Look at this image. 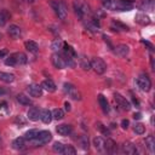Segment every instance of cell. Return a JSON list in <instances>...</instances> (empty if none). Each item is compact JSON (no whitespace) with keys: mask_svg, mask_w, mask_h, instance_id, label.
<instances>
[{"mask_svg":"<svg viewBox=\"0 0 155 155\" xmlns=\"http://www.w3.org/2000/svg\"><path fill=\"white\" fill-rule=\"evenodd\" d=\"M50 6L53 8L54 13L58 16L59 19H65L68 16V7L64 1L62 0H51Z\"/></svg>","mask_w":155,"mask_h":155,"instance_id":"6da1fadb","label":"cell"},{"mask_svg":"<svg viewBox=\"0 0 155 155\" xmlns=\"http://www.w3.org/2000/svg\"><path fill=\"white\" fill-rule=\"evenodd\" d=\"M73 7H74V11H75V15L79 18H84L86 15H88L91 12L90 5L84 0H74L73 1Z\"/></svg>","mask_w":155,"mask_h":155,"instance_id":"7a4b0ae2","label":"cell"},{"mask_svg":"<svg viewBox=\"0 0 155 155\" xmlns=\"http://www.w3.org/2000/svg\"><path fill=\"white\" fill-rule=\"evenodd\" d=\"M63 90H64V92L71 98V99H74V101H80L81 99V92L78 90V87H75L73 84H69V82H65L64 85H63Z\"/></svg>","mask_w":155,"mask_h":155,"instance_id":"3957f363","label":"cell"},{"mask_svg":"<svg viewBox=\"0 0 155 155\" xmlns=\"http://www.w3.org/2000/svg\"><path fill=\"white\" fill-rule=\"evenodd\" d=\"M91 68L97 74H103L107 70V64L101 57H94L91 59Z\"/></svg>","mask_w":155,"mask_h":155,"instance_id":"277c9868","label":"cell"},{"mask_svg":"<svg viewBox=\"0 0 155 155\" xmlns=\"http://www.w3.org/2000/svg\"><path fill=\"white\" fill-rule=\"evenodd\" d=\"M137 85H138V87H139L142 91H144V92H148V91H150V88H151V81H150V79H149V76H148L147 74H140V75L138 76V79H137Z\"/></svg>","mask_w":155,"mask_h":155,"instance_id":"5b68a950","label":"cell"},{"mask_svg":"<svg viewBox=\"0 0 155 155\" xmlns=\"http://www.w3.org/2000/svg\"><path fill=\"white\" fill-rule=\"evenodd\" d=\"M51 139H52L51 132H48V131H40V132H38V136L34 139V142H35V145H44V144H47Z\"/></svg>","mask_w":155,"mask_h":155,"instance_id":"8992f818","label":"cell"},{"mask_svg":"<svg viewBox=\"0 0 155 155\" xmlns=\"http://www.w3.org/2000/svg\"><path fill=\"white\" fill-rule=\"evenodd\" d=\"M51 62H52L53 67L57 69H64L67 67V63H65L63 54H59V53H53L51 56Z\"/></svg>","mask_w":155,"mask_h":155,"instance_id":"52a82bcc","label":"cell"},{"mask_svg":"<svg viewBox=\"0 0 155 155\" xmlns=\"http://www.w3.org/2000/svg\"><path fill=\"white\" fill-rule=\"evenodd\" d=\"M134 7L132 1L128 0H116L115 1V11H130Z\"/></svg>","mask_w":155,"mask_h":155,"instance_id":"ba28073f","label":"cell"},{"mask_svg":"<svg viewBox=\"0 0 155 155\" xmlns=\"http://www.w3.org/2000/svg\"><path fill=\"white\" fill-rule=\"evenodd\" d=\"M114 99L115 102L119 104V107H121L124 110H130L131 109V103L120 93H114Z\"/></svg>","mask_w":155,"mask_h":155,"instance_id":"9c48e42d","label":"cell"},{"mask_svg":"<svg viewBox=\"0 0 155 155\" xmlns=\"http://www.w3.org/2000/svg\"><path fill=\"white\" fill-rule=\"evenodd\" d=\"M7 33L12 39H19L22 36V29L16 24H10V27L7 29Z\"/></svg>","mask_w":155,"mask_h":155,"instance_id":"30bf717a","label":"cell"},{"mask_svg":"<svg viewBox=\"0 0 155 155\" xmlns=\"http://www.w3.org/2000/svg\"><path fill=\"white\" fill-rule=\"evenodd\" d=\"M28 92L31 97H41L42 96V87H41V85L31 84L28 86Z\"/></svg>","mask_w":155,"mask_h":155,"instance_id":"8fae6325","label":"cell"},{"mask_svg":"<svg viewBox=\"0 0 155 155\" xmlns=\"http://www.w3.org/2000/svg\"><path fill=\"white\" fill-rule=\"evenodd\" d=\"M56 131H57V133H58V134H61V136H68V134H70V133H71L73 128H71V126H70V125L62 124V125H58V126H57Z\"/></svg>","mask_w":155,"mask_h":155,"instance_id":"7c38bea8","label":"cell"},{"mask_svg":"<svg viewBox=\"0 0 155 155\" xmlns=\"http://www.w3.org/2000/svg\"><path fill=\"white\" fill-rule=\"evenodd\" d=\"M104 150H105L107 153H109V154L116 153V143H115L113 139L108 138L107 140H104Z\"/></svg>","mask_w":155,"mask_h":155,"instance_id":"4fadbf2b","label":"cell"},{"mask_svg":"<svg viewBox=\"0 0 155 155\" xmlns=\"http://www.w3.org/2000/svg\"><path fill=\"white\" fill-rule=\"evenodd\" d=\"M122 151L128 154V155H134V154H137V147L133 143L127 142V143L122 144Z\"/></svg>","mask_w":155,"mask_h":155,"instance_id":"5bb4252c","label":"cell"},{"mask_svg":"<svg viewBox=\"0 0 155 155\" xmlns=\"http://www.w3.org/2000/svg\"><path fill=\"white\" fill-rule=\"evenodd\" d=\"M115 53L119 57H126L130 53V47L127 45H125V44H121V45L115 47Z\"/></svg>","mask_w":155,"mask_h":155,"instance_id":"9a60e30c","label":"cell"},{"mask_svg":"<svg viewBox=\"0 0 155 155\" xmlns=\"http://www.w3.org/2000/svg\"><path fill=\"white\" fill-rule=\"evenodd\" d=\"M134 19H136V22L139 23L140 25H148V24L150 23V18H149V16L145 15V13H137L136 17H134Z\"/></svg>","mask_w":155,"mask_h":155,"instance_id":"2e32d148","label":"cell"},{"mask_svg":"<svg viewBox=\"0 0 155 155\" xmlns=\"http://www.w3.org/2000/svg\"><path fill=\"white\" fill-rule=\"evenodd\" d=\"M41 87H42L44 90H46L47 92H54V91L57 90L56 84H54V82H53L51 79L44 80V81H42V84H41Z\"/></svg>","mask_w":155,"mask_h":155,"instance_id":"e0dca14e","label":"cell"},{"mask_svg":"<svg viewBox=\"0 0 155 155\" xmlns=\"http://www.w3.org/2000/svg\"><path fill=\"white\" fill-rule=\"evenodd\" d=\"M98 103H99V105H101L102 110H103L105 114H108V113L110 111V107H109V103H108L107 98H105L103 94H98Z\"/></svg>","mask_w":155,"mask_h":155,"instance_id":"ac0fdd59","label":"cell"},{"mask_svg":"<svg viewBox=\"0 0 155 155\" xmlns=\"http://www.w3.org/2000/svg\"><path fill=\"white\" fill-rule=\"evenodd\" d=\"M40 119L42 120L44 124H50L52 121V113L48 109H42L40 110Z\"/></svg>","mask_w":155,"mask_h":155,"instance_id":"d6986e66","label":"cell"},{"mask_svg":"<svg viewBox=\"0 0 155 155\" xmlns=\"http://www.w3.org/2000/svg\"><path fill=\"white\" fill-rule=\"evenodd\" d=\"M27 115H28V119L30 121H38L39 117H40V110L38 108H30L28 110Z\"/></svg>","mask_w":155,"mask_h":155,"instance_id":"ffe728a7","label":"cell"},{"mask_svg":"<svg viewBox=\"0 0 155 155\" xmlns=\"http://www.w3.org/2000/svg\"><path fill=\"white\" fill-rule=\"evenodd\" d=\"M111 28L116 29V30H120V31H128V27L116 19H113L111 21Z\"/></svg>","mask_w":155,"mask_h":155,"instance_id":"44dd1931","label":"cell"},{"mask_svg":"<svg viewBox=\"0 0 155 155\" xmlns=\"http://www.w3.org/2000/svg\"><path fill=\"white\" fill-rule=\"evenodd\" d=\"M0 80L6 82V84H11L15 81V75L10 74V73H5V71H0Z\"/></svg>","mask_w":155,"mask_h":155,"instance_id":"7402d4cb","label":"cell"},{"mask_svg":"<svg viewBox=\"0 0 155 155\" xmlns=\"http://www.w3.org/2000/svg\"><path fill=\"white\" fill-rule=\"evenodd\" d=\"M25 48H27L29 52H31V53H36V52L39 51V45H38L35 41L29 40V41H25Z\"/></svg>","mask_w":155,"mask_h":155,"instance_id":"603a6c76","label":"cell"},{"mask_svg":"<svg viewBox=\"0 0 155 155\" xmlns=\"http://www.w3.org/2000/svg\"><path fill=\"white\" fill-rule=\"evenodd\" d=\"M79 61H80V67L84 70H90L91 69V61L86 56H81Z\"/></svg>","mask_w":155,"mask_h":155,"instance_id":"cb8c5ba5","label":"cell"},{"mask_svg":"<svg viewBox=\"0 0 155 155\" xmlns=\"http://www.w3.org/2000/svg\"><path fill=\"white\" fill-rule=\"evenodd\" d=\"M145 145L150 153H154L155 151V138L153 136H148L145 138Z\"/></svg>","mask_w":155,"mask_h":155,"instance_id":"d4e9b609","label":"cell"},{"mask_svg":"<svg viewBox=\"0 0 155 155\" xmlns=\"http://www.w3.org/2000/svg\"><path fill=\"white\" fill-rule=\"evenodd\" d=\"M93 145L97 150L103 151L104 150V139L101 138V137H94L93 138Z\"/></svg>","mask_w":155,"mask_h":155,"instance_id":"484cf974","label":"cell"},{"mask_svg":"<svg viewBox=\"0 0 155 155\" xmlns=\"http://www.w3.org/2000/svg\"><path fill=\"white\" fill-rule=\"evenodd\" d=\"M79 143H80V145H81V148H82L84 150H88V148H90V142H88V137H87V136L81 134V136L79 137Z\"/></svg>","mask_w":155,"mask_h":155,"instance_id":"4316f807","label":"cell"},{"mask_svg":"<svg viewBox=\"0 0 155 155\" xmlns=\"http://www.w3.org/2000/svg\"><path fill=\"white\" fill-rule=\"evenodd\" d=\"M63 41L61 40V39H54L53 41H52V44H51V48H52V51H54V52H57V51H59V50H62L63 48Z\"/></svg>","mask_w":155,"mask_h":155,"instance_id":"83f0119b","label":"cell"},{"mask_svg":"<svg viewBox=\"0 0 155 155\" xmlns=\"http://www.w3.org/2000/svg\"><path fill=\"white\" fill-rule=\"evenodd\" d=\"M24 138H22V137H19V138H16L13 142H12V147L15 148V149H17V150H21V149H23L24 148Z\"/></svg>","mask_w":155,"mask_h":155,"instance_id":"f1b7e54d","label":"cell"},{"mask_svg":"<svg viewBox=\"0 0 155 155\" xmlns=\"http://www.w3.org/2000/svg\"><path fill=\"white\" fill-rule=\"evenodd\" d=\"M15 57H16V62L17 64H25L27 63V56L23 53V52H17L15 53Z\"/></svg>","mask_w":155,"mask_h":155,"instance_id":"f546056e","label":"cell"},{"mask_svg":"<svg viewBox=\"0 0 155 155\" xmlns=\"http://www.w3.org/2000/svg\"><path fill=\"white\" fill-rule=\"evenodd\" d=\"M51 113H52V117L56 119V120H62V119L64 117V111H63L61 108H56V109H53Z\"/></svg>","mask_w":155,"mask_h":155,"instance_id":"4dcf8cb0","label":"cell"},{"mask_svg":"<svg viewBox=\"0 0 155 155\" xmlns=\"http://www.w3.org/2000/svg\"><path fill=\"white\" fill-rule=\"evenodd\" d=\"M96 128H97L102 134H104V136H110L109 128H108L107 126H104L102 122H97V124H96Z\"/></svg>","mask_w":155,"mask_h":155,"instance_id":"1f68e13d","label":"cell"},{"mask_svg":"<svg viewBox=\"0 0 155 155\" xmlns=\"http://www.w3.org/2000/svg\"><path fill=\"white\" fill-rule=\"evenodd\" d=\"M63 47H64V51H65V54H67V56H69V57H71V58L76 57V52H75V50H74L70 45L64 44V45H63Z\"/></svg>","mask_w":155,"mask_h":155,"instance_id":"d6a6232c","label":"cell"},{"mask_svg":"<svg viewBox=\"0 0 155 155\" xmlns=\"http://www.w3.org/2000/svg\"><path fill=\"white\" fill-rule=\"evenodd\" d=\"M36 136H38V131L36 130H29V131H27L24 133V139H27V140H34L36 138Z\"/></svg>","mask_w":155,"mask_h":155,"instance_id":"836d02e7","label":"cell"},{"mask_svg":"<svg viewBox=\"0 0 155 155\" xmlns=\"http://www.w3.org/2000/svg\"><path fill=\"white\" fill-rule=\"evenodd\" d=\"M17 101H18L21 104H23V105H29V104H31L30 98L27 97L25 94H18V96H17Z\"/></svg>","mask_w":155,"mask_h":155,"instance_id":"e575fe53","label":"cell"},{"mask_svg":"<svg viewBox=\"0 0 155 155\" xmlns=\"http://www.w3.org/2000/svg\"><path fill=\"white\" fill-rule=\"evenodd\" d=\"M52 149H53L54 153H58V154H63V153H64V145H63L61 142H56V143H53Z\"/></svg>","mask_w":155,"mask_h":155,"instance_id":"d590c367","label":"cell"},{"mask_svg":"<svg viewBox=\"0 0 155 155\" xmlns=\"http://www.w3.org/2000/svg\"><path fill=\"white\" fill-rule=\"evenodd\" d=\"M133 131H134V133H137V134H143V133L145 132V126H144L143 124L138 122V124H136V125H134Z\"/></svg>","mask_w":155,"mask_h":155,"instance_id":"8d00e7d4","label":"cell"},{"mask_svg":"<svg viewBox=\"0 0 155 155\" xmlns=\"http://www.w3.org/2000/svg\"><path fill=\"white\" fill-rule=\"evenodd\" d=\"M5 64H6V65H10V67H13V65H16V64H17V62H16V57H15V53L10 54V56L5 59Z\"/></svg>","mask_w":155,"mask_h":155,"instance_id":"74e56055","label":"cell"},{"mask_svg":"<svg viewBox=\"0 0 155 155\" xmlns=\"http://www.w3.org/2000/svg\"><path fill=\"white\" fill-rule=\"evenodd\" d=\"M67 155H75L76 154V149L73 145H64V153Z\"/></svg>","mask_w":155,"mask_h":155,"instance_id":"f35d334b","label":"cell"},{"mask_svg":"<svg viewBox=\"0 0 155 155\" xmlns=\"http://www.w3.org/2000/svg\"><path fill=\"white\" fill-rule=\"evenodd\" d=\"M128 125H130V121H128L127 119L121 120V127H122L124 130H127V128H128Z\"/></svg>","mask_w":155,"mask_h":155,"instance_id":"ab89813d","label":"cell"},{"mask_svg":"<svg viewBox=\"0 0 155 155\" xmlns=\"http://www.w3.org/2000/svg\"><path fill=\"white\" fill-rule=\"evenodd\" d=\"M5 23H6V17L0 12V27H2Z\"/></svg>","mask_w":155,"mask_h":155,"instance_id":"60d3db41","label":"cell"},{"mask_svg":"<svg viewBox=\"0 0 155 155\" xmlns=\"http://www.w3.org/2000/svg\"><path fill=\"white\" fill-rule=\"evenodd\" d=\"M64 109H65L67 111H70V110H71V105H70V103L65 102V103H64Z\"/></svg>","mask_w":155,"mask_h":155,"instance_id":"b9f144b4","label":"cell"},{"mask_svg":"<svg viewBox=\"0 0 155 155\" xmlns=\"http://www.w3.org/2000/svg\"><path fill=\"white\" fill-rule=\"evenodd\" d=\"M142 42H143L144 45H147V46H148V47H149L150 50H153V48H154V46H153V45H151V44H150L149 41H145V40H142Z\"/></svg>","mask_w":155,"mask_h":155,"instance_id":"7bdbcfd3","label":"cell"},{"mask_svg":"<svg viewBox=\"0 0 155 155\" xmlns=\"http://www.w3.org/2000/svg\"><path fill=\"white\" fill-rule=\"evenodd\" d=\"M103 39H104V41H105V42H108V45L110 46V48H113V45H111V42H110V40H109V38L104 35V36H103Z\"/></svg>","mask_w":155,"mask_h":155,"instance_id":"ee69618b","label":"cell"},{"mask_svg":"<svg viewBox=\"0 0 155 155\" xmlns=\"http://www.w3.org/2000/svg\"><path fill=\"white\" fill-rule=\"evenodd\" d=\"M133 117H134V120H136V119H137V120H139V119L142 117V114H140V113H134Z\"/></svg>","mask_w":155,"mask_h":155,"instance_id":"f6af8a7d","label":"cell"},{"mask_svg":"<svg viewBox=\"0 0 155 155\" xmlns=\"http://www.w3.org/2000/svg\"><path fill=\"white\" fill-rule=\"evenodd\" d=\"M5 54H7V50H1L0 51V58H2Z\"/></svg>","mask_w":155,"mask_h":155,"instance_id":"bcb514c9","label":"cell"},{"mask_svg":"<svg viewBox=\"0 0 155 155\" xmlns=\"http://www.w3.org/2000/svg\"><path fill=\"white\" fill-rule=\"evenodd\" d=\"M2 93H4V90H2L1 87H0V94H2Z\"/></svg>","mask_w":155,"mask_h":155,"instance_id":"7dc6e473","label":"cell"},{"mask_svg":"<svg viewBox=\"0 0 155 155\" xmlns=\"http://www.w3.org/2000/svg\"><path fill=\"white\" fill-rule=\"evenodd\" d=\"M1 39H2V35H1V33H0V40H1Z\"/></svg>","mask_w":155,"mask_h":155,"instance_id":"c3c4849f","label":"cell"},{"mask_svg":"<svg viewBox=\"0 0 155 155\" xmlns=\"http://www.w3.org/2000/svg\"><path fill=\"white\" fill-rule=\"evenodd\" d=\"M30 1H33V0H30Z\"/></svg>","mask_w":155,"mask_h":155,"instance_id":"681fc988","label":"cell"}]
</instances>
